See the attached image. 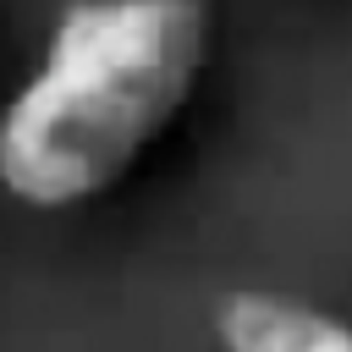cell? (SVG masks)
<instances>
[{"mask_svg": "<svg viewBox=\"0 0 352 352\" xmlns=\"http://www.w3.org/2000/svg\"><path fill=\"white\" fill-rule=\"evenodd\" d=\"M204 55V0H72L0 104V192L66 214L121 187L187 110Z\"/></svg>", "mask_w": 352, "mask_h": 352, "instance_id": "1", "label": "cell"}, {"mask_svg": "<svg viewBox=\"0 0 352 352\" xmlns=\"http://www.w3.org/2000/svg\"><path fill=\"white\" fill-rule=\"evenodd\" d=\"M220 352H352V324L286 292H226L214 302Z\"/></svg>", "mask_w": 352, "mask_h": 352, "instance_id": "2", "label": "cell"}]
</instances>
